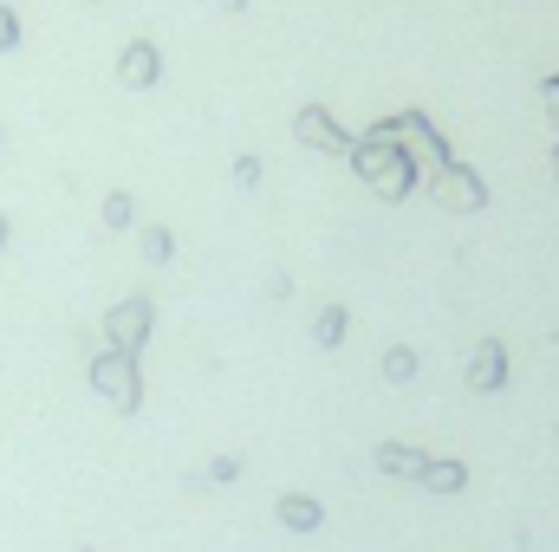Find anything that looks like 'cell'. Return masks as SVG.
<instances>
[{
	"instance_id": "6da1fadb",
	"label": "cell",
	"mask_w": 559,
	"mask_h": 552,
	"mask_svg": "<svg viewBox=\"0 0 559 552\" xmlns=\"http://www.w3.org/2000/svg\"><path fill=\"white\" fill-rule=\"evenodd\" d=\"M92 391H98V397H105V404H111V410H143V377H138V358H124V351H111V345H105V351H98V358H92Z\"/></svg>"
},
{
	"instance_id": "7a4b0ae2",
	"label": "cell",
	"mask_w": 559,
	"mask_h": 552,
	"mask_svg": "<svg viewBox=\"0 0 559 552\" xmlns=\"http://www.w3.org/2000/svg\"><path fill=\"white\" fill-rule=\"evenodd\" d=\"M352 163H358V176H371L391 202L397 195H411V182H417V163H411V149H384V137H371V143H358L352 149Z\"/></svg>"
},
{
	"instance_id": "3957f363",
	"label": "cell",
	"mask_w": 559,
	"mask_h": 552,
	"mask_svg": "<svg viewBox=\"0 0 559 552\" xmlns=\"http://www.w3.org/2000/svg\"><path fill=\"white\" fill-rule=\"evenodd\" d=\"M150 325H156L150 299H118V305L105 312V345L124 351V358H138L143 345H150Z\"/></svg>"
},
{
	"instance_id": "277c9868",
	"label": "cell",
	"mask_w": 559,
	"mask_h": 552,
	"mask_svg": "<svg viewBox=\"0 0 559 552\" xmlns=\"http://www.w3.org/2000/svg\"><path fill=\"white\" fill-rule=\"evenodd\" d=\"M436 202H442V208H455V215H475V208L488 202V189H481V176H475V169L442 163V176H436Z\"/></svg>"
},
{
	"instance_id": "5b68a950",
	"label": "cell",
	"mask_w": 559,
	"mask_h": 552,
	"mask_svg": "<svg viewBox=\"0 0 559 552\" xmlns=\"http://www.w3.org/2000/svg\"><path fill=\"white\" fill-rule=\"evenodd\" d=\"M163 79V52L150 46V39H131L124 52H118V85H131V92H150Z\"/></svg>"
},
{
	"instance_id": "8992f818",
	"label": "cell",
	"mask_w": 559,
	"mask_h": 552,
	"mask_svg": "<svg viewBox=\"0 0 559 552\" xmlns=\"http://www.w3.org/2000/svg\"><path fill=\"white\" fill-rule=\"evenodd\" d=\"M293 137H299V143H319L325 156H352V137H345V131H338L319 105H306V111L293 118Z\"/></svg>"
},
{
	"instance_id": "52a82bcc",
	"label": "cell",
	"mask_w": 559,
	"mask_h": 552,
	"mask_svg": "<svg viewBox=\"0 0 559 552\" xmlns=\"http://www.w3.org/2000/svg\"><path fill=\"white\" fill-rule=\"evenodd\" d=\"M501 377H508V351H501V338H481L475 364H468V384L475 391H501Z\"/></svg>"
},
{
	"instance_id": "ba28073f",
	"label": "cell",
	"mask_w": 559,
	"mask_h": 552,
	"mask_svg": "<svg viewBox=\"0 0 559 552\" xmlns=\"http://www.w3.org/2000/svg\"><path fill=\"white\" fill-rule=\"evenodd\" d=\"M423 461H429V455H423V448H404V442H384V448H378V468H384V475H411V481H417Z\"/></svg>"
},
{
	"instance_id": "9c48e42d",
	"label": "cell",
	"mask_w": 559,
	"mask_h": 552,
	"mask_svg": "<svg viewBox=\"0 0 559 552\" xmlns=\"http://www.w3.org/2000/svg\"><path fill=\"white\" fill-rule=\"evenodd\" d=\"M280 520H286L293 533H312L325 514H319V501H312V494H286V501H280Z\"/></svg>"
},
{
	"instance_id": "30bf717a",
	"label": "cell",
	"mask_w": 559,
	"mask_h": 552,
	"mask_svg": "<svg viewBox=\"0 0 559 552\" xmlns=\"http://www.w3.org/2000/svg\"><path fill=\"white\" fill-rule=\"evenodd\" d=\"M417 481L429 488V494H455V488L468 481V468H462V461H423V475H417Z\"/></svg>"
},
{
	"instance_id": "8fae6325",
	"label": "cell",
	"mask_w": 559,
	"mask_h": 552,
	"mask_svg": "<svg viewBox=\"0 0 559 552\" xmlns=\"http://www.w3.org/2000/svg\"><path fill=\"white\" fill-rule=\"evenodd\" d=\"M312 338H319V345H338V338H345V305H319Z\"/></svg>"
},
{
	"instance_id": "7c38bea8",
	"label": "cell",
	"mask_w": 559,
	"mask_h": 552,
	"mask_svg": "<svg viewBox=\"0 0 559 552\" xmlns=\"http://www.w3.org/2000/svg\"><path fill=\"white\" fill-rule=\"evenodd\" d=\"M131 221H138V202H131L124 189H111V195H105V228H131Z\"/></svg>"
},
{
	"instance_id": "4fadbf2b",
	"label": "cell",
	"mask_w": 559,
	"mask_h": 552,
	"mask_svg": "<svg viewBox=\"0 0 559 552\" xmlns=\"http://www.w3.org/2000/svg\"><path fill=\"white\" fill-rule=\"evenodd\" d=\"M169 254H176V235H169V228H156V221H150V228H143V261H156V267H163V261H169Z\"/></svg>"
},
{
	"instance_id": "5bb4252c",
	"label": "cell",
	"mask_w": 559,
	"mask_h": 552,
	"mask_svg": "<svg viewBox=\"0 0 559 552\" xmlns=\"http://www.w3.org/2000/svg\"><path fill=\"white\" fill-rule=\"evenodd\" d=\"M384 377H391V384H411V377H417V351L391 345V351H384Z\"/></svg>"
},
{
	"instance_id": "9a60e30c",
	"label": "cell",
	"mask_w": 559,
	"mask_h": 552,
	"mask_svg": "<svg viewBox=\"0 0 559 552\" xmlns=\"http://www.w3.org/2000/svg\"><path fill=\"white\" fill-rule=\"evenodd\" d=\"M0 52H20V13L0 7Z\"/></svg>"
},
{
	"instance_id": "2e32d148",
	"label": "cell",
	"mask_w": 559,
	"mask_h": 552,
	"mask_svg": "<svg viewBox=\"0 0 559 552\" xmlns=\"http://www.w3.org/2000/svg\"><path fill=\"white\" fill-rule=\"evenodd\" d=\"M235 182H241V189H254V182H261V163H254V156H241V163H235Z\"/></svg>"
},
{
	"instance_id": "e0dca14e",
	"label": "cell",
	"mask_w": 559,
	"mask_h": 552,
	"mask_svg": "<svg viewBox=\"0 0 559 552\" xmlns=\"http://www.w3.org/2000/svg\"><path fill=\"white\" fill-rule=\"evenodd\" d=\"M7 241H13V221H7V215H0V254H7Z\"/></svg>"
},
{
	"instance_id": "ac0fdd59",
	"label": "cell",
	"mask_w": 559,
	"mask_h": 552,
	"mask_svg": "<svg viewBox=\"0 0 559 552\" xmlns=\"http://www.w3.org/2000/svg\"><path fill=\"white\" fill-rule=\"evenodd\" d=\"M547 351H554V364H559V332H554V338H547Z\"/></svg>"
}]
</instances>
